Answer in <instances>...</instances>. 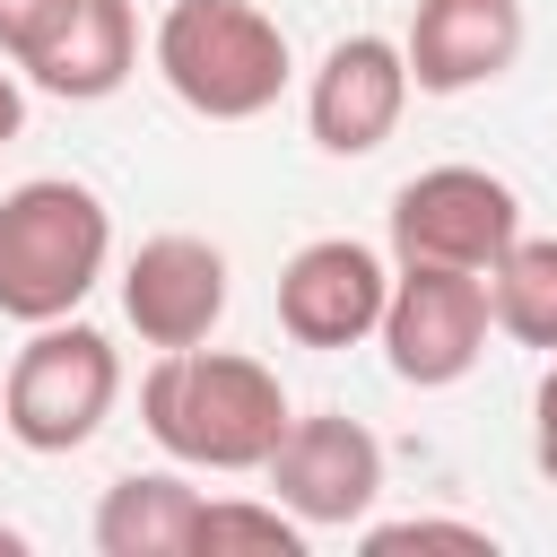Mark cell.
Masks as SVG:
<instances>
[{
	"label": "cell",
	"instance_id": "obj_1",
	"mask_svg": "<svg viewBox=\"0 0 557 557\" xmlns=\"http://www.w3.org/2000/svg\"><path fill=\"white\" fill-rule=\"evenodd\" d=\"M287 392L261 357L235 348H157L139 374V426L183 461V470H261L270 444L287 435Z\"/></svg>",
	"mask_w": 557,
	"mask_h": 557
},
{
	"label": "cell",
	"instance_id": "obj_2",
	"mask_svg": "<svg viewBox=\"0 0 557 557\" xmlns=\"http://www.w3.org/2000/svg\"><path fill=\"white\" fill-rule=\"evenodd\" d=\"M113 261V209L70 183V174H35L17 191H0V313L9 322H61L87 305V287Z\"/></svg>",
	"mask_w": 557,
	"mask_h": 557
},
{
	"label": "cell",
	"instance_id": "obj_3",
	"mask_svg": "<svg viewBox=\"0 0 557 557\" xmlns=\"http://www.w3.org/2000/svg\"><path fill=\"white\" fill-rule=\"evenodd\" d=\"M148 52H157V78L174 87V104H191L200 122H252L296 78L278 17L252 0H174L157 17Z\"/></svg>",
	"mask_w": 557,
	"mask_h": 557
},
{
	"label": "cell",
	"instance_id": "obj_4",
	"mask_svg": "<svg viewBox=\"0 0 557 557\" xmlns=\"http://www.w3.org/2000/svg\"><path fill=\"white\" fill-rule=\"evenodd\" d=\"M122 400V357L104 331H87L78 313L61 322H35V339L9 357V383H0V426L9 444L26 453H78Z\"/></svg>",
	"mask_w": 557,
	"mask_h": 557
},
{
	"label": "cell",
	"instance_id": "obj_5",
	"mask_svg": "<svg viewBox=\"0 0 557 557\" xmlns=\"http://www.w3.org/2000/svg\"><path fill=\"white\" fill-rule=\"evenodd\" d=\"M487 331H496V313H487V278L479 270H444V261H400L392 270L374 339H383V357H392L400 383H418V392L461 383L479 366Z\"/></svg>",
	"mask_w": 557,
	"mask_h": 557
},
{
	"label": "cell",
	"instance_id": "obj_6",
	"mask_svg": "<svg viewBox=\"0 0 557 557\" xmlns=\"http://www.w3.org/2000/svg\"><path fill=\"white\" fill-rule=\"evenodd\" d=\"M392 252L400 261H444V270H496L505 244L522 235V200L487 165H426L392 191Z\"/></svg>",
	"mask_w": 557,
	"mask_h": 557
},
{
	"label": "cell",
	"instance_id": "obj_7",
	"mask_svg": "<svg viewBox=\"0 0 557 557\" xmlns=\"http://www.w3.org/2000/svg\"><path fill=\"white\" fill-rule=\"evenodd\" d=\"M270 496L305 522V531H348L374 513L383 496V435L339 418V409H313V418H287V435L270 444L261 461Z\"/></svg>",
	"mask_w": 557,
	"mask_h": 557
},
{
	"label": "cell",
	"instance_id": "obj_8",
	"mask_svg": "<svg viewBox=\"0 0 557 557\" xmlns=\"http://www.w3.org/2000/svg\"><path fill=\"white\" fill-rule=\"evenodd\" d=\"M383 296H392V270H383L374 244H357V235H313V244H296L287 270H278V331H287L296 348H357V339H374Z\"/></svg>",
	"mask_w": 557,
	"mask_h": 557
},
{
	"label": "cell",
	"instance_id": "obj_9",
	"mask_svg": "<svg viewBox=\"0 0 557 557\" xmlns=\"http://www.w3.org/2000/svg\"><path fill=\"white\" fill-rule=\"evenodd\" d=\"M409 113V61L392 35H339L305 78V131L322 157H374Z\"/></svg>",
	"mask_w": 557,
	"mask_h": 557
},
{
	"label": "cell",
	"instance_id": "obj_10",
	"mask_svg": "<svg viewBox=\"0 0 557 557\" xmlns=\"http://www.w3.org/2000/svg\"><path fill=\"white\" fill-rule=\"evenodd\" d=\"M122 322L148 348H200L226 322V252L209 235H148L122 270Z\"/></svg>",
	"mask_w": 557,
	"mask_h": 557
},
{
	"label": "cell",
	"instance_id": "obj_11",
	"mask_svg": "<svg viewBox=\"0 0 557 557\" xmlns=\"http://www.w3.org/2000/svg\"><path fill=\"white\" fill-rule=\"evenodd\" d=\"M9 61L61 104H104L139 70V17L131 0H52Z\"/></svg>",
	"mask_w": 557,
	"mask_h": 557
},
{
	"label": "cell",
	"instance_id": "obj_12",
	"mask_svg": "<svg viewBox=\"0 0 557 557\" xmlns=\"http://www.w3.org/2000/svg\"><path fill=\"white\" fill-rule=\"evenodd\" d=\"M400 61L418 96H470L522 61V0H418Z\"/></svg>",
	"mask_w": 557,
	"mask_h": 557
},
{
	"label": "cell",
	"instance_id": "obj_13",
	"mask_svg": "<svg viewBox=\"0 0 557 557\" xmlns=\"http://www.w3.org/2000/svg\"><path fill=\"white\" fill-rule=\"evenodd\" d=\"M200 487L174 470H131L96 496V548L104 557H191Z\"/></svg>",
	"mask_w": 557,
	"mask_h": 557
},
{
	"label": "cell",
	"instance_id": "obj_14",
	"mask_svg": "<svg viewBox=\"0 0 557 557\" xmlns=\"http://www.w3.org/2000/svg\"><path fill=\"white\" fill-rule=\"evenodd\" d=\"M487 313L505 339L557 357V235H513L505 261L487 270Z\"/></svg>",
	"mask_w": 557,
	"mask_h": 557
},
{
	"label": "cell",
	"instance_id": "obj_15",
	"mask_svg": "<svg viewBox=\"0 0 557 557\" xmlns=\"http://www.w3.org/2000/svg\"><path fill=\"white\" fill-rule=\"evenodd\" d=\"M218 548H270V557H305V522L270 496V505H244V496H200V522H191V557H218Z\"/></svg>",
	"mask_w": 557,
	"mask_h": 557
},
{
	"label": "cell",
	"instance_id": "obj_16",
	"mask_svg": "<svg viewBox=\"0 0 557 557\" xmlns=\"http://www.w3.org/2000/svg\"><path fill=\"white\" fill-rule=\"evenodd\" d=\"M366 548H487V531H479V522H435V513H418V522H374Z\"/></svg>",
	"mask_w": 557,
	"mask_h": 557
},
{
	"label": "cell",
	"instance_id": "obj_17",
	"mask_svg": "<svg viewBox=\"0 0 557 557\" xmlns=\"http://www.w3.org/2000/svg\"><path fill=\"white\" fill-rule=\"evenodd\" d=\"M531 461H540V479L557 487V366H548L540 392H531Z\"/></svg>",
	"mask_w": 557,
	"mask_h": 557
},
{
	"label": "cell",
	"instance_id": "obj_18",
	"mask_svg": "<svg viewBox=\"0 0 557 557\" xmlns=\"http://www.w3.org/2000/svg\"><path fill=\"white\" fill-rule=\"evenodd\" d=\"M52 0H0V52H17L26 35H35V17H44Z\"/></svg>",
	"mask_w": 557,
	"mask_h": 557
},
{
	"label": "cell",
	"instance_id": "obj_19",
	"mask_svg": "<svg viewBox=\"0 0 557 557\" xmlns=\"http://www.w3.org/2000/svg\"><path fill=\"white\" fill-rule=\"evenodd\" d=\"M17 131H26V87H17L9 70H0V148H9Z\"/></svg>",
	"mask_w": 557,
	"mask_h": 557
}]
</instances>
